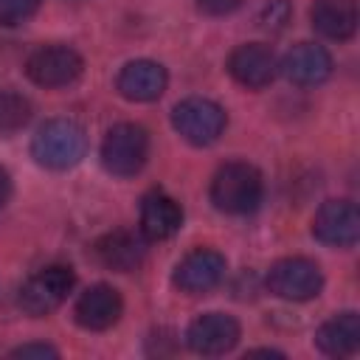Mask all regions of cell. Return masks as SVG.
Listing matches in <instances>:
<instances>
[{
  "mask_svg": "<svg viewBox=\"0 0 360 360\" xmlns=\"http://www.w3.org/2000/svg\"><path fill=\"white\" fill-rule=\"evenodd\" d=\"M149 158V135L138 124H115L101 143V163L115 177H132Z\"/></svg>",
  "mask_w": 360,
  "mask_h": 360,
  "instance_id": "obj_3",
  "label": "cell"
},
{
  "mask_svg": "<svg viewBox=\"0 0 360 360\" xmlns=\"http://www.w3.org/2000/svg\"><path fill=\"white\" fill-rule=\"evenodd\" d=\"M264 183L256 166L233 160L225 163L211 180V202L225 214H250L259 208Z\"/></svg>",
  "mask_w": 360,
  "mask_h": 360,
  "instance_id": "obj_2",
  "label": "cell"
},
{
  "mask_svg": "<svg viewBox=\"0 0 360 360\" xmlns=\"http://www.w3.org/2000/svg\"><path fill=\"white\" fill-rule=\"evenodd\" d=\"M84 70V59L70 45H42L37 48L28 62L25 73L39 87H68Z\"/></svg>",
  "mask_w": 360,
  "mask_h": 360,
  "instance_id": "obj_7",
  "label": "cell"
},
{
  "mask_svg": "<svg viewBox=\"0 0 360 360\" xmlns=\"http://www.w3.org/2000/svg\"><path fill=\"white\" fill-rule=\"evenodd\" d=\"M312 25L326 39H352L357 31V3L354 0H315Z\"/></svg>",
  "mask_w": 360,
  "mask_h": 360,
  "instance_id": "obj_16",
  "label": "cell"
},
{
  "mask_svg": "<svg viewBox=\"0 0 360 360\" xmlns=\"http://www.w3.org/2000/svg\"><path fill=\"white\" fill-rule=\"evenodd\" d=\"M8 197H11V177H8V172L0 166V211L6 208Z\"/></svg>",
  "mask_w": 360,
  "mask_h": 360,
  "instance_id": "obj_24",
  "label": "cell"
},
{
  "mask_svg": "<svg viewBox=\"0 0 360 360\" xmlns=\"http://www.w3.org/2000/svg\"><path fill=\"white\" fill-rule=\"evenodd\" d=\"M239 335H242V329H239L233 315L205 312L188 326L186 343L191 352H197L202 357H219L239 343Z\"/></svg>",
  "mask_w": 360,
  "mask_h": 360,
  "instance_id": "obj_9",
  "label": "cell"
},
{
  "mask_svg": "<svg viewBox=\"0 0 360 360\" xmlns=\"http://www.w3.org/2000/svg\"><path fill=\"white\" fill-rule=\"evenodd\" d=\"M118 93L129 101H155L163 96L169 76L160 62L152 59H132L118 73Z\"/></svg>",
  "mask_w": 360,
  "mask_h": 360,
  "instance_id": "obj_14",
  "label": "cell"
},
{
  "mask_svg": "<svg viewBox=\"0 0 360 360\" xmlns=\"http://www.w3.org/2000/svg\"><path fill=\"white\" fill-rule=\"evenodd\" d=\"M183 225V208L163 191H149L141 200V231L146 239H169Z\"/></svg>",
  "mask_w": 360,
  "mask_h": 360,
  "instance_id": "obj_15",
  "label": "cell"
},
{
  "mask_svg": "<svg viewBox=\"0 0 360 360\" xmlns=\"http://www.w3.org/2000/svg\"><path fill=\"white\" fill-rule=\"evenodd\" d=\"M76 276L70 267L65 264H51L39 273H34L22 287H20V307L22 312L42 318L48 312H53L56 307H62V301L68 298V292L73 290Z\"/></svg>",
  "mask_w": 360,
  "mask_h": 360,
  "instance_id": "obj_5",
  "label": "cell"
},
{
  "mask_svg": "<svg viewBox=\"0 0 360 360\" xmlns=\"http://www.w3.org/2000/svg\"><path fill=\"white\" fill-rule=\"evenodd\" d=\"M281 73L301 87L321 84L332 76V56L323 45L315 42H298L292 45L281 59Z\"/></svg>",
  "mask_w": 360,
  "mask_h": 360,
  "instance_id": "obj_12",
  "label": "cell"
},
{
  "mask_svg": "<svg viewBox=\"0 0 360 360\" xmlns=\"http://www.w3.org/2000/svg\"><path fill=\"white\" fill-rule=\"evenodd\" d=\"M315 346L329 357H349L360 346V318L357 312H340L321 323L315 335Z\"/></svg>",
  "mask_w": 360,
  "mask_h": 360,
  "instance_id": "obj_17",
  "label": "cell"
},
{
  "mask_svg": "<svg viewBox=\"0 0 360 360\" xmlns=\"http://www.w3.org/2000/svg\"><path fill=\"white\" fill-rule=\"evenodd\" d=\"M14 357H59V352L48 343H25L14 349Z\"/></svg>",
  "mask_w": 360,
  "mask_h": 360,
  "instance_id": "obj_23",
  "label": "cell"
},
{
  "mask_svg": "<svg viewBox=\"0 0 360 360\" xmlns=\"http://www.w3.org/2000/svg\"><path fill=\"white\" fill-rule=\"evenodd\" d=\"M172 124L183 141L194 146H208L225 129V110L211 98L191 96V98H183L172 110Z\"/></svg>",
  "mask_w": 360,
  "mask_h": 360,
  "instance_id": "obj_4",
  "label": "cell"
},
{
  "mask_svg": "<svg viewBox=\"0 0 360 360\" xmlns=\"http://www.w3.org/2000/svg\"><path fill=\"white\" fill-rule=\"evenodd\" d=\"M312 233L329 248H352L360 236V211L352 200H326L312 219Z\"/></svg>",
  "mask_w": 360,
  "mask_h": 360,
  "instance_id": "obj_8",
  "label": "cell"
},
{
  "mask_svg": "<svg viewBox=\"0 0 360 360\" xmlns=\"http://www.w3.org/2000/svg\"><path fill=\"white\" fill-rule=\"evenodd\" d=\"M84 152H87V135L70 118H51V121H45L37 129L34 141H31L34 160L39 166H45V169H53V172L76 166L84 158Z\"/></svg>",
  "mask_w": 360,
  "mask_h": 360,
  "instance_id": "obj_1",
  "label": "cell"
},
{
  "mask_svg": "<svg viewBox=\"0 0 360 360\" xmlns=\"http://www.w3.org/2000/svg\"><path fill=\"white\" fill-rule=\"evenodd\" d=\"M225 276V256L211 248H197L188 256H183L174 267V287L188 295H202L214 290Z\"/></svg>",
  "mask_w": 360,
  "mask_h": 360,
  "instance_id": "obj_10",
  "label": "cell"
},
{
  "mask_svg": "<svg viewBox=\"0 0 360 360\" xmlns=\"http://www.w3.org/2000/svg\"><path fill=\"white\" fill-rule=\"evenodd\" d=\"M39 0H0V25H20L37 11Z\"/></svg>",
  "mask_w": 360,
  "mask_h": 360,
  "instance_id": "obj_20",
  "label": "cell"
},
{
  "mask_svg": "<svg viewBox=\"0 0 360 360\" xmlns=\"http://www.w3.org/2000/svg\"><path fill=\"white\" fill-rule=\"evenodd\" d=\"M242 6V0H197V8L202 14H211V17H222V14H231Z\"/></svg>",
  "mask_w": 360,
  "mask_h": 360,
  "instance_id": "obj_22",
  "label": "cell"
},
{
  "mask_svg": "<svg viewBox=\"0 0 360 360\" xmlns=\"http://www.w3.org/2000/svg\"><path fill=\"white\" fill-rule=\"evenodd\" d=\"M31 121V101L17 90H0V132H17Z\"/></svg>",
  "mask_w": 360,
  "mask_h": 360,
  "instance_id": "obj_19",
  "label": "cell"
},
{
  "mask_svg": "<svg viewBox=\"0 0 360 360\" xmlns=\"http://www.w3.org/2000/svg\"><path fill=\"white\" fill-rule=\"evenodd\" d=\"M228 73H231L242 87L259 90V87H267V84L276 79L278 62H276L273 48H267V45H262V42H248V45H239V48L228 56Z\"/></svg>",
  "mask_w": 360,
  "mask_h": 360,
  "instance_id": "obj_11",
  "label": "cell"
},
{
  "mask_svg": "<svg viewBox=\"0 0 360 360\" xmlns=\"http://www.w3.org/2000/svg\"><path fill=\"white\" fill-rule=\"evenodd\" d=\"M96 253L104 267L129 273L143 262V242L132 231H110L96 242Z\"/></svg>",
  "mask_w": 360,
  "mask_h": 360,
  "instance_id": "obj_18",
  "label": "cell"
},
{
  "mask_svg": "<svg viewBox=\"0 0 360 360\" xmlns=\"http://www.w3.org/2000/svg\"><path fill=\"white\" fill-rule=\"evenodd\" d=\"M287 17H290L287 3L276 0V3H270V6L264 8V14H262V25H264V28H281V25L287 22Z\"/></svg>",
  "mask_w": 360,
  "mask_h": 360,
  "instance_id": "obj_21",
  "label": "cell"
},
{
  "mask_svg": "<svg viewBox=\"0 0 360 360\" xmlns=\"http://www.w3.org/2000/svg\"><path fill=\"white\" fill-rule=\"evenodd\" d=\"M267 287L273 295H278L284 301H309L321 292L323 276L312 259L287 256V259H278L267 270Z\"/></svg>",
  "mask_w": 360,
  "mask_h": 360,
  "instance_id": "obj_6",
  "label": "cell"
},
{
  "mask_svg": "<svg viewBox=\"0 0 360 360\" xmlns=\"http://www.w3.org/2000/svg\"><path fill=\"white\" fill-rule=\"evenodd\" d=\"M121 309H124V301L115 287L93 284L79 295L73 315H76L79 326H84L90 332H104L121 318Z\"/></svg>",
  "mask_w": 360,
  "mask_h": 360,
  "instance_id": "obj_13",
  "label": "cell"
}]
</instances>
